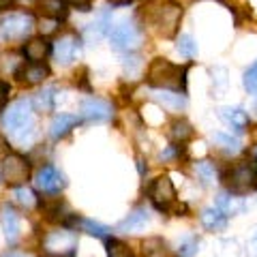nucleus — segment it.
I'll return each instance as SVG.
<instances>
[{
	"label": "nucleus",
	"mask_w": 257,
	"mask_h": 257,
	"mask_svg": "<svg viewBox=\"0 0 257 257\" xmlns=\"http://www.w3.org/2000/svg\"><path fill=\"white\" fill-rule=\"evenodd\" d=\"M107 257H135V255L131 251V246L124 244L122 240L111 238L107 240Z\"/></svg>",
	"instance_id": "c756f323"
},
{
	"label": "nucleus",
	"mask_w": 257,
	"mask_h": 257,
	"mask_svg": "<svg viewBox=\"0 0 257 257\" xmlns=\"http://www.w3.org/2000/svg\"><path fill=\"white\" fill-rule=\"evenodd\" d=\"M148 20L163 37H174L178 30V24L182 20V9L176 3H167V0H157L148 7Z\"/></svg>",
	"instance_id": "7ed1b4c3"
},
{
	"label": "nucleus",
	"mask_w": 257,
	"mask_h": 257,
	"mask_svg": "<svg viewBox=\"0 0 257 257\" xmlns=\"http://www.w3.org/2000/svg\"><path fill=\"white\" fill-rule=\"evenodd\" d=\"M56 88H45L32 99V107H37V111H52L56 107Z\"/></svg>",
	"instance_id": "5701e85b"
},
{
	"label": "nucleus",
	"mask_w": 257,
	"mask_h": 257,
	"mask_svg": "<svg viewBox=\"0 0 257 257\" xmlns=\"http://www.w3.org/2000/svg\"><path fill=\"white\" fill-rule=\"evenodd\" d=\"M13 7V0H0V11H7Z\"/></svg>",
	"instance_id": "ea45409f"
},
{
	"label": "nucleus",
	"mask_w": 257,
	"mask_h": 257,
	"mask_svg": "<svg viewBox=\"0 0 257 257\" xmlns=\"http://www.w3.org/2000/svg\"><path fill=\"white\" fill-rule=\"evenodd\" d=\"M195 172H197L199 180H202L204 184L216 182V167H214V163H210V161H197V163H195Z\"/></svg>",
	"instance_id": "cd10ccee"
},
{
	"label": "nucleus",
	"mask_w": 257,
	"mask_h": 257,
	"mask_svg": "<svg viewBox=\"0 0 257 257\" xmlns=\"http://www.w3.org/2000/svg\"><path fill=\"white\" fill-rule=\"evenodd\" d=\"M146 82L152 88H163V90H182L187 82V69L170 62L167 58H155L148 67Z\"/></svg>",
	"instance_id": "f03ea898"
},
{
	"label": "nucleus",
	"mask_w": 257,
	"mask_h": 257,
	"mask_svg": "<svg viewBox=\"0 0 257 257\" xmlns=\"http://www.w3.org/2000/svg\"><path fill=\"white\" fill-rule=\"evenodd\" d=\"M109 3H111V5H118V7H120V5H128V3H133V0H109Z\"/></svg>",
	"instance_id": "a19ab883"
},
{
	"label": "nucleus",
	"mask_w": 257,
	"mask_h": 257,
	"mask_svg": "<svg viewBox=\"0 0 257 257\" xmlns=\"http://www.w3.org/2000/svg\"><path fill=\"white\" fill-rule=\"evenodd\" d=\"M47 54H50V43L45 39H30L24 45V56L28 58V62H43Z\"/></svg>",
	"instance_id": "6ab92c4d"
},
{
	"label": "nucleus",
	"mask_w": 257,
	"mask_h": 257,
	"mask_svg": "<svg viewBox=\"0 0 257 257\" xmlns=\"http://www.w3.org/2000/svg\"><path fill=\"white\" fill-rule=\"evenodd\" d=\"M30 178V161L18 152H9L3 159V180L9 187H22Z\"/></svg>",
	"instance_id": "0eeeda50"
},
{
	"label": "nucleus",
	"mask_w": 257,
	"mask_h": 257,
	"mask_svg": "<svg viewBox=\"0 0 257 257\" xmlns=\"http://www.w3.org/2000/svg\"><path fill=\"white\" fill-rule=\"evenodd\" d=\"M248 253H251L253 257H257V234L251 238V242H248Z\"/></svg>",
	"instance_id": "4c0bfd02"
},
{
	"label": "nucleus",
	"mask_w": 257,
	"mask_h": 257,
	"mask_svg": "<svg viewBox=\"0 0 257 257\" xmlns=\"http://www.w3.org/2000/svg\"><path fill=\"white\" fill-rule=\"evenodd\" d=\"M244 88L251 94H257V62L253 67H248V71L244 73Z\"/></svg>",
	"instance_id": "473e14b6"
},
{
	"label": "nucleus",
	"mask_w": 257,
	"mask_h": 257,
	"mask_svg": "<svg viewBox=\"0 0 257 257\" xmlns=\"http://www.w3.org/2000/svg\"><path fill=\"white\" fill-rule=\"evenodd\" d=\"M178 155H180V148H178V146H170L167 150L161 152V161H170V159H176Z\"/></svg>",
	"instance_id": "f704fd0d"
},
{
	"label": "nucleus",
	"mask_w": 257,
	"mask_h": 257,
	"mask_svg": "<svg viewBox=\"0 0 257 257\" xmlns=\"http://www.w3.org/2000/svg\"><path fill=\"white\" fill-rule=\"evenodd\" d=\"M75 124H77V116H73V114H58V116L52 120V124H50V135H52L54 140H60Z\"/></svg>",
	"instance_id": "aec40b11"
},
{
	"label": "nucleus",
	"mask_w": 257,
	"mask_h": 257,
	"mask_svg": "<svg viewBox=\"0 0 257 257\" xmlns=\"http://www.w3.org/2000/svg\"><path fill=\"white\" fill-rule=\"evenodd\" d=\"M7 155H9V146H7V142L3 140V138H0V157H7Z\"/></svg>",
	"instance_id": "58836bf2"
},
{
	"label": "nucleus",
	"mask_w": 257,
	"mask_h": 257,
	"mask_svg": "<svg viewBox=\"0 0 257 257\" xmlns=\"http://www.w3.org/2000/svg\"><path fill=\"white\" fill-rule=\"evenodd\" d=\"M5 257H24V255L22 253H7Z\"/></svg>",
	"instance_id": "79ce46f5"
},
{
	"label": "nucleus",
	"mask_w": 257,
	"mask_h": 257,
	"mask_svg": "<svg viewBox=\"0 0 257 257\" xmlns=\"http://www.w3.org/2000/svg\"><path fill=\"white\" fill-rule=\"evenodd\" d=\"M214 142L219 144V148H223L225 152H238L240 150V142L236 138H231V135H225V133H216L214 135Z\"/></svg>",
	"instance_id": "2f4dec72"
},
{
	"label": "nucleus",
	"mask_w": 257,
	"mask_h": 257,
	"mask_svg": "<svg viewBox=\"0 0 257 257\" xmlns=\"http://www.w3.org/2000/svg\"><path fill=\"white\" fill-rule=\"evenodd\" d=\"M144 257H170V248L163 238H148L142 242Z\"/></svg>",
	"instance_id": "4be33fe9"
},
{
	"label": "nucleus",
	"mask_w": 257,
	"mask_h": 257,
	"mask_svg": "<svg viewBox=\"0 0 257 257\" xmlns=\"http://www.w3.org/2000/svg\"><path fill=\"white\" fill-rule=\"evenodd\" d=\"M77 248V234L71 229H54L43 240V251L50 257H69Z\"/></svg>",
	"instance_id": "423d86ee"
},
{
	"label": "nucleus",
	"mask_w": 257,
	"mask_h": 257,
	"mask_svg": "<svg viewBox=\"0 0 257 257\" xmlns=\"http://www.w3.org/2000/svg\"><path fill=\"white\" fill-rule=\"evenodd\" d=\"M50 75V67L45 62H28V64H22V67L15 71V77L24 84H39Z\"/></svg>",
	"instance_id": "4468645a"
},
{
	"label": "nucleus",
	"mask_w": 257,
	"mask_h": 257,
	"mask_svg": "<svg viewBox=\"0 0 257 257\" xmlns=\"http://www.w3.org/2000/svg\"><path fill=\"white\" fill-rule=\"evenodd\" d=\"M195 251H197V240H195V238H189L187 242H182V244H180L178 255H180V257H191Z\"/></svg>",
	"instance_id": "72a5a7b5"
},
{
	"label": "nucleus",
	"mask_w": 257,
	"mask_h": 257,
	"mask_svg": "<svg viewBox=\"0 0 257 257\" xmlns=\"http://www.w3.org/2000/svg\"><path fill=\"white\" fill-rule=\"evenodd\" d=\"M255 167L257 161H238L236 165H231L223 176V182L234 195H244L248 191H257L255 184Z\"/></svg>",
	"instance_id": "20e7f679"
},
{
	"label": "nucleus",
	"mask_w": 257,
	"mask_h": 257,
	"mask_svg": "<svg viewBox=\"0 0 257 257\" xmlns=\"http://www.w3.org/2000/svg\"><path fill=\"white\" fill-rule=\"evenodd\" d=\"M79 56V39L75 35H64L54 43V58L58 64L67 67Z\"/></svg>",
	"instance_id": "f8f14e48"
},
{
	"label": "nucleus",
	"mask_w": 257,
	"mask_h": 257,
	"mask_svg": "<svg viewBox=\"0 0 257 257\" xmlns=\"http://www.w3.org/2000/svg\"><path fill=\"white\" fill-rule=\"evenodd\" d=\"M69 3H71V5H75L77 9L88 11V9H90V3H92V0H69Z\"/></svg>",
	"instance_id": "e433bc0d"
},
{
	"label": "nucleus",
	"mask_w": 257,
	"mask_h": 257,
	"mask_svg": "<svg viewBox=\"0 0 257 257\" xmlns=\"http://www.w3.org/2000/svg\"><path fill=\"white\" fill-rule=\"evenodd\" d=\"M227 219H229V216L225 214L219 206H210V208H204V210H202V225L206 229H210V231L225 229Z\"/></svg>",
	"instance_id": "f3484780"
},
{
	"label": "nucleus",
	"mask_w": 257,
	"mask_h": 257,
	"mask_svg": "<svg viewBox=\"0 0 257 257\" xmlns=\"http://www.w3.org/2000/svg\"><path fill=\"white\" fill-rule=\"evenodd\" d=\"M15 199L22 204V206H26V208H32L37 204V195H35V191L28 189L26 184H22V187H15Z\"/></svg>",
	"instance_id": "7c9ffc66"
},
{
	"label": "nucleus",
	"mask_w": 257,
	"mask_h": 257,
	"mask_svg": "<svg viewBox=\"0 0 257 257\" xmlns=\"http://www.w3.org/2000/svg\"><path fill=\"white\" fill-rule=\"evenodd\" d=\"M176 50H178V54L184 56V58H195L197 56V43L191 35H180L178 43H176Z\"/></svg>",
	"instance_id": "bb28decb"
},
{
	"label": "nucleus",
	"mask_w": 257,
	"mask_h": 257,
	"mask_svg": "<svg viewBox=\"0 0 257 257\" xmlns=\"http://www.w3.org/2000/svg\"><path fill=\"white\" fill-rule=\"evenodd\" d=\"M3 126L15 142H24L35 131V116H32V101L20 99L11 103L3 114Z\"/></svg>",
	"instance_id": "f257e3e1"
},
{
	"label": "nucleus",
	"mask_w": 257,
	"mask_h": 257,
	"mask_svg": "<svg viewBox=\"0 0 257 257\" xmlns=\"http://www.w3.org/2000/svg\"><path fill=\"white\" fill-rule=\"evenodd\" d=\"M150 223V212L146 208H135V210L126 216V219L118 225V231L128 234V231H140Z\"/></svg>",
	"instance_id": "dca6fc26"
},
{
	"label": "nucleus",
	"mask_w": 257,
	"mask_h": 257,
	"mask_svg": "<svg viewBox=\"0 0 257 257\" xmlns=\"http://www.w3.org/2000/svg\"><path fill=\"white\" fill-rule=\"evenodd\" d=\"M216 206H219L227 216L238 214V212L244 210V204L238 202V197H229V195H219V202H216Z\"/></svg>",
	"instance_id": "c85d7f7f"
},
{
	"label": "nucleus",
	"mask_w": 257,
	"mask_h": 257,
	"mask_svg": "<svg viewBox=\"0 0 257 257\" xmlns=\"http://www.w3.org/2000/svg\"><path fill=\"white\" fill-rule=\"evenodd\" d=\"M35 184L43 193H60L67 187V180H64V174L54 165H43L41 170L35 176Z\"/></svg>",
	"instance_id": "9d476101"
},
{
	"label": "nucleus",
	"mask_w": 257,
	"mask_h": 257,
	"mask_svg": "<svg viewBox=\"0 0 257 257\" xmlns=\"http://www.w3.org/2000/svg\"><path fill=\"white\" fill-rule=\"evenodd\" d=\"M35 26V20L28 13H9L0 20V37L7 41H20Z\"/></svg>",
	"instance_id": "6e6552de"
},
{
	"label": "nucleus",
	"mask_w": 257,
	"mask_h": 257,
	"mask_svg": "<svg viewBox=\"0 0 257 257\" xmlns=\"http://www.w3.org/2000/svg\"><path fill=\"white\" fill-rule=\"evenodd\" d=\"M7 99H9V84L7 82H0V107L7 103Z\"/></svg>",
	"instance_id": "c9c22d12"
},
{
	"label": "nucleus",
	"mask_w": 257,
	"mask_h": 257,
	"mask_svg": "<svg viewBox=\"0 0 257 257\" xmlns=\"http://www.w3.org/2000/svg\"><path fill=\"white\" fill-rule=\"evenodd\" d=\"M79 109H82V118L88 120V122H105V120H109L111 114H114L109 103L99 99V96H88V99H84Z\"/></svg>",
	"instance_id": "9b49d317"
},
{
	"label": "nucleus",
	"mask_w": 257,
	"mask_h": 257,
	"mask_svg": "<svg viewBox=\"0 0 257 257\" xmlns=\"http://www.w3.org/2000/svg\"><path fill=\"white\" fill-rule=\"evenodd\" d=\"M255 157H257V150H255Z\"/></svg>",
	"instance_id": "37998d69"
},
{
	"label": "nucleus",
	"mask_w": 257,
	"mask_h": 257,
	"mask_svg": "<svg viewBox=\"0 0 257 257\" xmlns=\"http://www.w3.org/2000/svg\"><path fill=\"white\" fill-rule=\"evenodd\" d=\"M109 41L111 47L118 52H131L142 45V32L133 22L122 20L109 30Z\"/></svg>",
	"instance_id": "39448f33"
},
{
	"label": "nucleus",
	"mask_w": 257,
	"mask_h": 257,
	"mask_svg": "<svg viewBox=\"0 0 257 257\" xmlns=\"http://www.w3.org/2000/svg\"><path fill=\"white\" fill-rule=\"evenodd\" d=\"M0 225H3V231H5V236H7L9 242H15V240L20 238L22 219L9 204H5L3 208H0Z\"/></svg>",
	"instance_id": "ddd939ff"
},
{
	"label": "nucleus",
	"mask_w": 257,
	"mask_h": 257,
	"mask_svg": "<svg viewBox=\"0 0 257 257\" xmlns=\"http://www.w3.org/2000/svg\"><path fill=\"white\" fill-rule=\"evenodd\" d=\"M75 225L82 227V231L90 236H96V238H107L109 236V227L101 225L99 221H92V219H75Z\"/></svg>",
	"instance_id": "a878e982"
},
{
	"label": "nucleus",
	"mask_w": 257,
	"mask_h": 257,
	"mask_svg": "<svg viewBox=\"0 0 257 257\" xmlns=\"http://www.w3.org/2000/svg\"><path fill=\"white\" fill-rule=\"evenodd\" d=\"M157 101H161L165 107L170 109H182L187 107V96L180 94V90H163V88H157Z\"/></svg>",
	"instance_id": "412c9836"
},
{
	"label": "nucleus",
	"mask_w": 257,
	"mask_h": 257,
	"mask_svg": "<svg viewBox=\"0 0 257 257\" xmlns=\"http://www.w3.org/2000/svg\"><path fill=\"white\" fill-rule=\"evenodd\" d=\"M219 118L236 133L246 131L248 124H251V118H248V114L244 109H240V107H223V109H219Z\"/></svg>",
	"instance_id": "2eb2a0df"
},
{
	"label": "nucleus",
	"mask_w": 257,
	"mask_h": 257,
	"mask_svg": "<svg viewBox=\"0 0 257 257\" xmlns=\"http://www.w3.org/2000/svg\"><path fill=\"white\" fill-rule=\"evenodd\" d=\"M37 7L45 18L50 20H62L67 18V0H37Z\"/></svg>",
	"instance_id": "a211bd4d"
},
{
	"label": "nucleus",
	"mask_w": 257,
	"mask_h": 257,
	"mask_svg": "<svg viewBox=\"0 0 257 257\" xmlns=\"http://www.w3.org/2000/svg\"><path fill=\"white\" fill-rule=\"evenodd\" d=\"M170 138L174 144H184L193 138V126L187 122V120H176L170 128Z\"/></svg>",
	"instance_id": "393cba45"
},
{
	"label": "nucleus",
	"mask_w": 257,
	"mask_h": 257,
	"mask_svg": "<svg viewBox=\"0 0 257 257\" xmlns=\"http://www.w3.org/2000/svg\"><path fill=\"white\" fill-rule=\"evenodd\" d=\"M148 197L159 210H172V206L176 204V187L170 176H159V178L152 180Z\"/></svg>",
	"instance_id": "1a4fd4ad"
},
{
	"label": "nucleus",
	"mask_w": 257,
	"mask_h": 257,
	"mask_svg": "<svg viewBox=\"0 0 257 257\" xmlns=\"http://www.w3.org/2000/svg\"><path fill=\"white\" fill-rule=\"evenodd\" d=\"M107 30H109V13H101L99 20L92 22V24H88L86 37L90 39V41H99V39L105 35Z\"/></svg>",
	"instance_id": "b1692460"
}]
</instances>
